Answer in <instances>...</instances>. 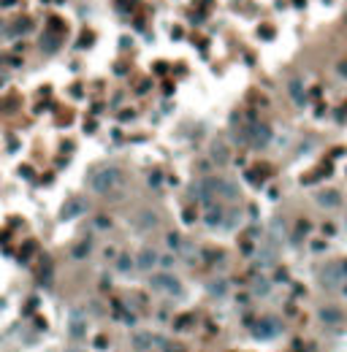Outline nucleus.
Returning a JSON list of instances; mask_svg holds the SVG:
<instances>
[{
    "label": "nucleus",
    "mask_w": 347,
    "mask_h": 352,
    "mask_svg": "<svg viewBox=\"0 0 347 352\" xmlns=\"http://www.w3.org/2000/svg\"><path fill=\"white\" fill-rule=\"evenodd\" d=\"M120 184H122V171L114 168V165L98 168V171L90 176V187H92V193H98V195H109V193H114Z\"/></svg>",
    "instance_id": "1"
},
{
    "label": "nucleus",
    "mask_w": 347,
    "mask_h": 352,
    "mask_svg": "<svg viewBox=\"0 0 347 352\" xmlns=\"http://www.w3.org/2000/svg\"><path fill=\"white\" fill-rule=\"evenodd\" d=\"M249 147H255V149H263L268 141H272V128L263 125V122H253V125H247L244 128V136H242Z\"/></svg>",
    "instance_id": "2"
},
{
    "label": "nucleus",
    "mask_w": 347,
    "mask_h": 352,
    "mask_svg": "<svg viewBox=\"0 0 347 352\" xmlns=\"http://www.w3.org/2000/svg\"><path fill=\"white\" fill-rule=\"evenodd\" d=\"M249 330H253L255 339H277L279 334H282V322H279L277 317H263V320L253 322Z\"/></svg>",
    "instance_id": "3"
},
{
    "label": "nucleus",
    "mask_w": 347,
    "mask_h": 352,
    "mask_svg": "<svg viewBox=\"0 0 347 352\" xmlns=\"http://www.w3.org/2000/svg\"><path fill=\"white\" fill-rule=\"evenodd\" d=\"M149 284L160 293H168V296H182V282L174 274H158V277L149 279Z\"/></svg>",
    "instance_id": "4"
},
{
    "label": "nucleus",
    "mask_w": 347,
    "mask_h": 352,
    "mask_svg": "<svg viewBox=\"0 0 347 352\" xmlns=\"http://www.w3.org/2000/svg\"><path fill=\"white\" fill-rule=\"evenodd\" d=\"M215 198H225V201H236V198H239V184H236V182H230V179H217Z\"/></svg>",
    "instance_id": "5"
},
{
    "label": "nucleus",
    "mask_w": 347,
    "mask_h": 352,
    "mask_svg": "<svg viewBox=\"0 0 347 352\" xmlns=\"http://www.w3.org/2000/svg\"><path fill=\"white\" fill-rule=\"evenodd\" d=\"M84 212H87V201H84V198H71V201L63 206L60 217H63V220H73V217H79Z\"/></svg>",
    "instance_id": "6"
},
{
    "label": "nucleus",
    "mask_w": 347,
    "mask_h": 352,
    "mask_svg": "<svg viewBox=\"0 0 347 352\" xmlns=\"http://www.w3.org/2000/svg\"><path fill=\"white\" fill-rule=\"evenodd\" d=\"M320 277H323V284H325V287H339V282L344 279L339 265H325V268L320 271Z\"/></svg>",
    "instance_id": "7"
},
{
    "label": "nucleus",
    "mask_w": 347,
    "mask_h": 352,
    "mask_svg": "<svg viewBox=\"0 0 347 352\" xmlns=\"http://www.w3.org/2000/svg\"><path fill=\"white\" fill-rule=\"evenodd\" d=\"M136 265L141 271H149L152 265H158V252L152 250V246H144V250L139 252V258H136Z\"/></svg>",
    "instance_id": "8"
},
{
    "label": "nucleus",
    "mask_w": 347,
    "mask_h": 352,
    "mask_svg": "<svg viewBox=\"0 0 347 352\" xmlns=\"http://www.w3.org/2000/svg\"><path fill=\"white\" fill-rule=\"evenodd\" d=\"M155 347V336L147 334V330H141V334H133V349L136 352H149Z\"/></svg>",
    "instance_id": "9"
},
{
    "label": "nucleus",
    "mask_w": 347,
    "mask_h": 352,
    "mask_svg": "<svg viewBox=\"0 0 347 352\" xmlns=\"http://www.w3.org/2000/svg\"><path fill=\"white\" fill-rule=\"evenodd\" d=\"M315 198H317V203L325 206V209H334V206L342 203V195L336 193V190H320V193H317Z\"/></svg>",
    "instance_id": "10"
},
{
    "label": "nucleus",
    "mask_w": 347,
    "mask_h": 352,
    "mask_svg": "<svg viewBox=\"0 0 347 352\" xmlns=\"http://www.w3.org/2000/svg\"><path fill=\"white\" fill-rule=\"evenodd\" d=\"M317 317H320V322H325V325H339V322H342V312L334 309V306H323L320 312H317Z\"/></svg>",
    "instance_id": "11"
},
{
    "label": "nucleus",
    "mask_w": 347,
    "mask_h": 352,
    "mask_svg": "<svg viewBox=\"0 0 347 352\" xmlns=\"http://www.w3.org/2000/svg\"><path fill=\"white\" fill-rule=\"evenodd\" d=\"M204 222L206 225H220L223 222V206H217V203H206V212H204Z\"/></svg>",
    "instance_id": "12"
},
{
    "label": "nucleus",
    "mask_w": 347,
    "mask_h": 352,
    "mask_svg": "<svg viewBox=\"0 0 347 352\" xmlns=\"http://www.w3.org/2000/svg\"><path fill=\"white\" fill-rule=\"evenodd\" d=\"M155 222H158V214L152 212V209H144V212H139V217H136V227H141V231L155 227Z\"/></svg>",
    "instance_id": "13"
},
{
    "label": "nucleus",
    "mask_w": 347,
    "mask_h": 352,
    "mask_svg": "<svg viewBox=\"0 0 347 352\" xmlns=\"http://www.w3.org/2000/svg\"><path fill=\"white\" fill-rule=\"evenodd\" d=\"M209 155H211V160H215L217 165L228 163V147L223 144V141H215V144H211V149H209Z\"/></svg>",
    "instance_id": "14"
},
{
    "label": "nucleus",
    "mask_w": 347,
    "mask_h": 352,
    "mask_svg": "<svg viewBox=\"0 0 347 352\" xmlns=\"http://www.w3.org/2000/svg\"><path fill=\"white\" fill-rule=\"evenodd\" d=\"M239 222H242V214H239L236 209H230L228 214L223 212V222H220V225H223L225 231H234V227H239Z\"/></svg>",
    "instance_id": "15"
},
{
    "label": "nucleus",
    "mask_w": 347,
    "mask_h": 352,
    "mask_svg": "<svg viewBox=\"0 0 347 352\" xmlns=\"http://www.w3.org/2000/svg\"><path fill=\"white\" fill-rule=\"evenodd\" d=\"M253 293L255 296H268L272 293V279H263V277L253 279Z\"/></svg>",
    "instance_id": "16"
},
{
    "label": "nucleus",
    "mask_w": 347,
    "mask_h": 352,
    "mask_svg": "<svg viewBox=\"0 0 347 352\" xmlns=\"http://www.w3.org/2000/svg\"><path fill=\"white\" fill-rule=\"evenodd\" d=\"M274 252L268 250V246H263V250L258 252V265H263V268H268V265H274Z\"/></svg>",
    "instance_id": "17"
},
{
    "label": "nucleus",
    "mask_w": 347,
    "mask_h": 352,
    "mask_svg": "<svg viewBox=\"0 0 347 352\" xmlns=\"http://www.w3.org/2000/svg\"><path fill=\"white\" fill-rule=\"evenodd\" d=\"M209 293H215V296H225V293H228V284H225V279L209 282Z\"/></svg>",
    "instance_id": "18"
},
{
    "label": "nucleus",
    "mask_w": 347,
    "mask_h": 352,
    "mask_svg": "<svg viewBox=\"0 0 347 352\" xmlns=\"http://www.w3.org/2000/svg\"><path fill=\"white\" fill-rule=\"evenodd\" d=\"M291 98H296V103H304V87H301V81H291Z\"/></svg>",
    "instance_id": "19"
},
{
    "label": "nucleus",
    "mask_w": 347,
    "mask_h": 352,
    "mask_svg": "<svg viewBox=\"0 0 347 352\" xmlns=\"http://www.w3.org/2000/svg\"><path fill=\"white\" fill-rule=\"evenodd\" d=\"M71 336H76V339L84 336V320H73L71 322Z\"/></svg>",
    "instance_id": "20"
},
{
    "label": "nucleus",
    "mask_w": 347,
    "mask_h": 352,
    "mask_svg": "<svg viewBox=\"0 0 347 352\" xmlns=\"http://www.w3.org/2000/svg\"><path fill=\"white\" fill-rule=\"evenodd\" d=\"M117 268H120V271H128V268H130V260H128V255H120V260H117Z\"/></svg>",
    "instance_id": "21"
},
{
    "label": "nucleus",
    "mask_w": 347,
    "mask_h": 352,
    "mask_svg": "<svg viewBox=\"0 0 347 352\" xmlns=\"http://www.w3.org/2000/svg\"><path fill=\"white\" fill-rule=\"evenodd\" d=\"M274 239H282V220H274Z\"/></svg>",
    "instance_id": "22"
},
{
    "label": "nucleus",
    "mask_w": 347,
    "mask_h": 352,
    "mask_svg": "<svg viewBox=\"0 0 347 352\" xmlns=\"http://www.w3.org/2000/svg\"><path fill=\"white\" fill-rule=\"evenodd\" d=\"M87 250H90V244H87V241H84V244L79 246V250H76V252H73V255H76V258H79V260H82V258H84V255H87Z\"/></svg>",
    "instance_id": "23"
},
{
    "label": "nucleus",
    "mask_w": 347,
    "mask_h": 352,
    "mask_svg": "<svg viewBox=\"0 0 347 352\" xmlns=\"http://www.w3.org/2000/svg\"><path fill=\"white\" fill-rule=\"evenodd\" d=\"M158 263H163V265H171V263H174V258H171V255H163V258H158Z\"/></svg>",
    "instance_id": "24"
},
{
    "label": "nucleus",
    "mask_w": 347,
    "mask_h": 352,
    "mask_svg": "<svg viewBox=\"0 0 347 352\" xmlns=\"http://www.w3.org/2000/svg\"><path fill=\"white\" fill-rule=\"evenodd\" d=\"M14 3H16V0H3L0 6H6V8H8V6H14Z\"/></svg>",
    "instance_id": "25"
},
{
    "label": "nucleus",
    "mask_w": 347,
    "mask_h": 352,
    "mask_svg": "<svg viewBox=\"0 0 347 352\" xmlns=\"http://www.w3.org/2000/svg\"><path fill=\"white\" fill-rule=\"evenodd\" d=\"M166 352H182V349H171V347H168V349H166Z\"/></svg>",
    "instance_id": "26"
}]
</instances>
